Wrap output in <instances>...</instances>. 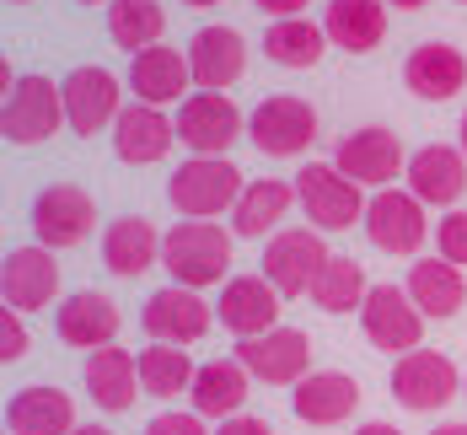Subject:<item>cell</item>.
I'll return each instance as SVG.
<instances>
[{
    "label": "cell",
    "mask_w": 467,
    "mask_h": 435,
    "mask_svg": "<svg viewBox=\"0 0 467 435\" xmlns=\"http://www.w3.org/2000/svg\"><path fill=\"white\" fill-rule=\"evenodd\" d=\"M247 189V178L236 172L226 156H193L167 178V199L188 221H215L221 210H236V199Z\"/></svg>",
    "instance_id": "7a4b0ae2"
},
{
    "label": "cell",
    "mask_w": 467,
    "mask_h": 435,
    "mask_svg": "<svg viewBox=\"0 0 467 435\" xmlns=\"http://www.w3.org/2000/svg\"><path fill=\"white\" fill-rule=\"evenodd\" d=\"M188 70L199 81V92H226L232 81H242L247 70V44L236 27H199L193 44H188Z\"/></svg>",
    "instance_id": "ac0fdd59"
},
{
    "label": "cell",
    "mask_w": 467,
    "mask_h": 435,
    "mask_svg": "<svg viewBox=\"0 0 467 435\" xmlns=\"http://www.w3.org/2000/svg\"><path fill=\"white\" fill-rule=\"evenodd\" d=\"M387 0H327L323 33L327 44H338L344 54H371L387 38Z\"/></svg>",
    "instance_id": "f546056e"
},
{
    "label": "cell",
    "mask_w": 467,
    "mask_h": 435,
    "mask_svg": "<svg viewBox=\"0 0 467 435\" xmlns=\"http://www.w3.org/2000/svg\"><path fill=\"white\" fill-rule=\"evenodd\" d=\"M462 398H467V371H462Z\"/></svg>",
    "instance_id": "7dc6e473"
},
{
    "label": "cell",
    "mask_w": 467,
    "mask_h": 435,
    "mask_svg": "<svg viewBox=\"0 0 467 435\" xmlns=\"http://www.w3.org/2000/svg\"><path fill=\"white\" fill-rule=\"evenodd\" d=\"M76 435H113V430H102V425H76Z\"/></svg>",
    "instance_id": "ee69618b"
},
{
    "label": "cell",
    "mask_w": 467,
    "mask_h": 435,
    "mask_svg": "<svg viewBox=\"0 0 467 435\" xmlns=\"http://www.w3.org/2000/svg\"><path fill=\"white\" fill-rule=\"evenodd\" d=\"M462 5H467V0H462Z\"/></svg>",
    "instance_id": "f907efd6"
},
{
    "label": "cell",
    "mask_w": 467,
    "mask_h": 435,
    "mask_svg": "<svg viewBox=\"0 0 467 435\" xmlns=\"http://www.w3.org/2000/svg\"><path fill=\"white\" fill-rule=\"evenodd\" d=\"M161 269L172 274V285L204 290V285H226L232 269V237L215 221H183L161 237Z\"/></svg>",
    "instance_id": "6da1fadb"
},
{
    "label": "cell",
    "mask_w": 467,
    "mask_h": 435,
    "mask_svg": "<svg viewBox=\"0 0 467 435\" xmlns=\"http://www.w3.org/2000/svg\"><path fill=\"white\" fill-rule=\"evenodd\" d=\"M188 81H193V70H188V54L183 48H145V54H135V65H130V87H135V97L140 102H150V108H167V102H178L183 108L188 97Z\"/></svg>",
    "instance_id": "603a6c76"
},
{
    "label": "cell",
    "mask_w": 467,
    "mask_h": 435,
    "mask_svg": "<svg viewBox=\"0 0 467 435\" xmlns=\"http://www.w3.org/2000/svg\"><path fill=\"white\" fill-rule=\"evenodd\" d=\"M290 204H296V183L258 178V183H247V189H242V199H236L232 232H236V237H269V226H280Z\"/></svg>",
    "instance_id": "4dcf8cb0"
},
{
    "label": "cell",
    "mask_w": 467,
    "mask_h": 435,
    "mask_svg": "<svg viewBox=\"0 0 467 435\" xmlns=\"http://www.w3.org/2000/svg\"><path fill=\"white\" fill-rule=\"evenodd\" d=\"M0 295L11 312H44L59 295V264L48 247H11L0 264Z\"/></svg>",
    "instance_id": "e0dca14e"
},
{
    "label": "cell",
    "mask_w": 467,
    "mask_h": 435,
    "mask_svg": "<svg viewBox=\"0 0 467 435\" xmlns=\"http://www.w3.org/2000/svg\"><path fill=\"white\" fill-rule=\"evenodd\" d=\"M215 435H275V430H269V419L236 414V419H221V430H215Z\"/></svg>",
    "instance_id": "f35d334b"
},
{
    "label": "cell",
    "mask_w": 467,
    "mask_h": 435,
    "mask_svg": "<svg viewBox=\"0 0 467 435\" xmlns=\"http://www.w3.org/2000/svg\"><path fill=\"white\" fill-rule=\"evenodd\" d=\"M430 435H467V425H435Z\"/></svg>",
    "instance_id": "7bdbcfd3"
},
{
    "label": "cell",
    "mask_w": 467,
    "mask_h": 435,
    "mask_svg": "<svg viewBox=\"0 0 467 435\" xmlns=\"http://www.w3.org/2000/svg\"><path fill=\"white\" fill-rule=\"evenodd\" d=\"M387 5H398V11H424L430 0H387Z\"/></svg>",
    "instance_id": "b9f144b4"
},
{
    "label": "cell",
    "mask_w": 467,
    "mask_h": 435,
    "mask_svg": "<svg viewBox=\"0 0 467 435\" xmlns=\"http://www.w3.org/2000/svg\"><path fill=\"white\" fill-rule=\"evenodd\" d=\"M92 226H97V204H92V193L76 189V183H54V189H44L33 199V237L48 253L81 247L92 237Z\"/></svg>",
    "instance_id": "30bf717a"
},
{
    "label": "cell",
    "mask_w": 467,
    "mask_h": 435,
    "mask_svg": "<svg viewBox=\"0 0 467 435\" xmlns=\"http://www.w3.org/2000/svg\"><path fill=\"white\" fill-rule=\"evenodd\" d=\"M145 435H210V430H204V419H199V414L167 409V414H156V419L145 425Z\"/></svg>",
    "instance_id": "74e56055"
},
{
    "label": "cell",
    "mask_w": 467,
    "mask_h": 435,
    "mask_svg": "<svg viewBox=\"0 0 467 435\" xmlns=\"http://www.w3.org/2000/svg\"><path fill=\"white\" fill-rule=\"evenodd\" d=\"M247 366L226 355V360H210V366H199V377H193V414L199 419H236L242 414V403H247Z\"/></svg>",
    "instance_id": "83f0119b"
},
{
    "label": "cell",
    "mask_w": 467,
    "mask_h": 435,
    "mask_svg": "<svg viewBox=\"0 0 467 435\" xmlns=\"http://www.w3.org/2000/svg\"><path fill=\"white\" fill-rule=\"evenodd\" d=\"M290 409L301 425H344L360 409V382L349 371H312L306 382H296Z\"/></svg>",
    "instance_id": "d4e9b609"
},
{
    "label": "cell",
    "mask_w": 467,
    "mask_h": 435,
    "mask_svg": "<svg viewBox=\"0 0 467 435\" xmlns=\"http://www.w3.org/2000/svg\"><path fill=\"white\" fill-rule=\"evenodd\" d=\"M5 430L11 435H76V398L65 387H22L5 403Z\"/></svg>",
    "instance_id": "44dd1931"
},
{
    "label": "cell",
    "mask_w": 467,
    "mask_h": 435,
    "mask_svg": "<svg viewBox=\"0 0 467 435\" xmlns=\"http://www.w3.org/2000/svg\"><path fill=\"white\" fill-rule=\"evenodd\" d=\"M236 360L247 366L253 382L269 387H296L312 377V338L301 328H275L258 338H236Z\"/></svg>",
    "instance_id": "9c48e42d"
},
{
    "label": "cell",
    "mask_w": 467,
    "mask_h": 435,
    "mask_svg": "<svg viewBox=\"0 0 467 435\" xmlns=\"http://www.w3.org/2000/svg\"><path fill=\"white\" fill-rule=\"evenodd\" d=\"M296 199H301V210H306V221L317 226V232H349L355 221H366V189L360 183H349L333 161H312V167H301L296 172Z\"/></svg>",
    "instance_id": "3957f363"
},
{
    "label": "cell",
    "mask_w": 467,
    "mask_h": 435,
    "mask_svg": "<svg viewBox=\"0 0 467 435\" xmlns=\"http://www.w3.org/2000/svg\"><path fill=\"white\" fill-rule=\"evenodd\" d=\"M59 87H65V124H70L76 135L92 140L97 129L119 124L124 102H119V76H113V70H102V65H76Z\"/></svg>",
    "instance_id": "4fadbf2b"
},
{
    "label": "cell",
    "mask_w": 467,
    "mask_h": 435,
    "mask_svg": "<svg viewBox=\"0 0 467 435\" xmlns=\"http://www.w3.org/2000/svg\"><path fill=\"white\" fill-rule=\"evenodd\" d=\"M457 140H462V156H467V113H462V129H457Z\"/></svg>",
    "instance_id": "bcb514c9"
},
{
    "label": "cell",
    "mask_w": 467,
    "mask_h": 435,
    "mask_svg": "<svg viewBox=\"0 0 467 435\" xmlns=\"http://www.w3.org/2000/svg\"><path fill=\"white\" fill-rule=\"evenodd\" d=\"M87 5H102V0H87ZM108 5H113V0H108Z\"/></svg>",
    "instance_id": "681fc988"
},
{
    "label": "cell",
    "mask_w": 467,
    "mask_h": 435,
    "mask_svg": "<svg viewBox=\"0 0 467 435\" xmlns=\"http://www.w3.org/2000/svg\"><path fill=\"white\" fill-rule=\"evenodd\" d=\"M403 87L424 102H451V97L467 87V54L457 44H441V38H430L409 54V65H403Z\"/></svg>",
    "instance_id": "7402d4cb"
},
{
    "label": "cell",
    "mask_w": 467,
    "mask_h": 435,
    "mask_svg": "<svg viewBox=\"0 0 467 435\" xmlns=\"http://www.w3.org/2000/svg\"><path fill=\"white\" fill-rule=\"evenodd\" d=\"M355 435H403V430H398V425H381V419H371V425H360Z\"/></svg>",
    "instance_id": "60d3db41"
},
{
    "label": "cell",
    "mask_w": 467,
    "mask_h": 435,
    "mask_svg": "<svg viewBox=\"0 0 467 435\" xmlns=\"http://www.w3.org/2000/svg\"><path fill=\"white\" fill-rule=\"evenodd\" d=\"M333 167L349 178V183H360V189H387V183H398V172H409V150L403 140L392 135V129H349L344 140H338V156H333Z\"/></svg>",
    "instance_id": "ba28073f"
},
{
    "label": "cell",
    "mask_w": 467,
    "mask_h": 435,
    "mask_svg": "<svg viewBox=\"0 0 467 435\" xmlns=\"http://www.w3.org/2000/svg\"><path fill=\"white\" fill-rule=\"evenodd\" d=\"M424 323H430V317L414 306V295L398 290V285H371L366 306H360V328H366V338H371L376 349H387V355L420 349Z\"/></svg>",
    "instance_id": "8fae6325"
},
{
    "label": "cell",
    "mask_w": 467,
    "mask_h": 435,
    "mask_svg": "<svg viewBox=\"0 0 467 435\" xmlns=\"http://www.w3.org/2000/svg\"><path fill=\"white\" fill-rule=\"evenodd\" d=\"M199 366L183 355V344H145L140 349V387L150 398H183L193 392Z\"/></svg>",
    "instance_id": "836d02e7"
},
{
    "label": "cell",
    "mask_w": 467,
    "mask_h": 435,
    "mask_svg": "<svg viewBox=\"0 0 467 435\" xmlns=\"http://www.w3.org/2000/svg\"><path fill=\"white\" fill-rule=\"evenodd\" d=\"M327 242L317 232H306V226H290V232H275L269 247H264V280L280 290V295H312L317 285V274L327 269Z\"/></svg>",
    "instance_id": "52a82bcc"
},
{
    "label": "cell",
    "mask_w": 467,
    "mask_h": 435,
    "mask_svg": "<svg viewBox=\"0 0 467 435\" xmlns=\"http://www.w3.org/2000/svg\"><path fill=\"white\" fill-rule=\"evenodd\" d=\"M435 242H441V258L446 264H467V210H451L441 226H435Z\"/></svg>",
    "instance_id": "d590c367"
},
{
    "label": "cell",
    "mask_w": 467,
    "mask_h": 435,
    "mask_svg": "<svg viewBox=\"0 0 467 435\" xmlns=\"http://www.w3.org/2000/svg\"><path fill=\"white\" fill-rule=\"evenodd\" d=\"M242 129H247V119L236 113V102L226 92H193L178 108V140L193 156H226Z\"/></svg>",
    "instance_id": "7c38bea8"
},
{
    "label": "cell",
    "mask_w": 467,
    "mask_h": 435,
    "mask_svg": "<svg viewBox=\"0 0 467 435\" xmlns=\"http://www.w3.org/2000/svg\"><path fill=\"white\" fill-rule=\"evenodd\" d=\"M27 355V328H22V312H0V360L11 366V360H22Z\"/></svg>",
    "instance_id": "8d00e7d4"
},
{
    "label": "cell",
    "mask_w": 467,
    "mask_h": 435,
    "mask_svg": "<svg viewBox=\"0 0 467 435\" xmlns=\"http://www.w3.org/2000/svg\"><path fill=\"white\" fill-rule=\"evenodd\" d=\"M366 295H371L366 269H360L355 258H338V253L327 258V269L317 274V285H312V301H317L323 312H360Z\"/></svg>",
    "instance_id": "e575fe53"
},
{
    "label": "cell",
    "mask_w": 467,
    "mask_h": 435,
    "mask_svg": "<svg viewBox=\"0 0 467 435\" xmlns=\"http://www.w3.org/2000/svg\"><path fill=\"white\" fill-rule=\"evenodd\" d=\"M280 290L269 285L264 274H236L221 285V301H215V317L232 328L236 338H258L280 328Z\"/></svg>",
    "instance_id": "9a60e30c"
},
{
    "label": "cell",
    "mask_w": 467,
    "mask_h": 435,
    "mask_svg": "<svg viewBox=\"0 0 467 435\" xmlns=\"http://www.w3.org/2000/svg\"><path fill=\"white\" fill-rule=\"evenodd\" d=\"M409 193L420 204H441L451 210L467 193V156L462 145H424L409 156Z\"/></svg>",
    "instance_id": "d6986e66"
},
{
    "label": "cell",
    "mask_w": 467,
    "mask_h": 435,
    "mask_svg": "<svg viewBox=\"0 0 467 435\" xmlns=\"http://www.w3.org/2000/svg\"><path fill=\"white\" fill-rule=\"evenodd\" d=\"M81 382H87V392H92L108 414H124L135 403V387H140V360L130 349H119V344L92 349L87 366H81Z\"/></svg>",
    "instance_id": "4316f807"
},
{
    "label": "cell",
    "mask_w": 467,
    "mask_h": 435,
    "mask_svg": "<svg viewBox=\"0 0 467 435\" xmlns=\"http://www.w3.org/2000/svg\"><path fill=\"white\" fill-rule=\"evenodd\" d=\"M247 140L258 145L264 156H301L306 145L317 140V108L306 97H264L247 113Z\"/></svg>",
    "instance_id": "8992f818"
},
{
    "label": "cell",
    "mask_w": 467,
    "mask_h": 435,
    "mask_svg": "<svg viewBox=\"0 0 467 435\" xmlns=\"http://www.w3.org/2000/svg\"><path fill=\"white\" fill-rule=\"evenodd\" d=\"M140 323H145V334L156 338V344H193V338L210 334L215 306H204V295H199V290L167 285V290H156V295L145 301Z\"/></svg>",
    "instance_id": "2e32d148"
},
{
    "label": "cell",
    "mask_w": 467,
    "mask_h": 435,
    "mask_svg": "<svg viewBox=\"0 0 467 435\" xmlns=\"http://www.w3.org/2000/svg\"><path fill=\"white\" fill-rule=\"evenodd\" d=\"M409 295H414V306H420L424 317H457L467 306V280L457 264H446L441 253L435 258H414V269H409Z\"/></svg>",
    "instance_id": "f1b7e54d"
},
{
    "label": "cell",
    "mask_w": 467,
    "mask_h": 435,
    "mask_svg": "<svg viewBox=\"0 0 467 435\" xmlns=\"http://www.w3.org/2000/svg\"><path fill=\"white\" fill-rule=\"evenodd\" d=\"M102 264L119 274V280H140L161 264V237L145 215H124L102 232Z\"/></svg>",
    "instance_id": "484cf974"
},
{
    "label": "cell",
    "mask_w": 467,
    "mask_h": 435,
    "mask_svg": "<svg viewBox=\"0 0 467 435\" xmlns=\"http://www.w3.org/2000/svg\"><path fill=\"white\" fill-rule=\"evenodd\" d=\"M59 124H65V87H54L48 76H22L5 97L0 135L11 145H44Z\"/></svg>",
    "instance_id": "5b68a950"
},
{
    "label": "cell",
    "mask_w": 467,
    "mask_h": 435,
    "mask_svg": "<svg viewBox=\"0 0 467 435\" xmlns=\"http://www.w3.org/2000/svg\"><path fill=\"white\" fill-rule=\"evenodd\" d=\"M172 140H178V119H167V108H150V102L124 108L119 124H113V150H119V161H130V167L161 161V156L172 150Z\"/></svg>",
    "instance_id": "ffe728a7"
},
{
    "label": "cell",
    "mask_w": 467,
    "mask_h": 435,
    "mask_svg": "<svg viewBox=\"0 0 467 435\" xmlns=\"http://www.w3.org/2000/svg\"><path fill=\"white\" fill-rule=\"evenodd\" d=\"M392 398L403 403V409H414V414H430V409H446L457 392H462V371L451 366V355H441V349H409V355H398V366H392Z\"/></svg>",
    "instance_id": "277c9868"
},
{
    "label": "cell",
    "mask_w": 467,
    "mask_h": 435,
    "mask_svg": "<svg viewBox=\"0 0 467 435\" xmlns=\"http://www.w3.org/2000/svg\"><path fill=\"white\" fill-rule=\"evenodd\" d=\"M366 237H371V247H381V253H403V258L420 253L424 237H430L424 204L409 189L371 193V204H366Z\"/></svg>",
    "instance_id": "5bb4252c"
},
{
    "label": "cell",
    "mask_w": 467,
    "mask_h": 435,
    "mask_svg": "<svg viewBox=\"0 0 467 435\" xmlns=\"http://www.w3.org/2000/svg\"><path fill=\"white\" fill-rule=\"evenodd\" d=\"M327 48V33L317 22H306V16H290V22H275L269 33H264V54L285 65V70H312L317 59H323Z\"/></svg>",
    "instance_id": "d6a6232c"
},
{
    "label": "cell",
    "mask_w": 467,
    "mask_h": 435,
    "mask_svg": "<svg viewBox=\"0 0 467 435\" xmlns=\"http://www.w3.org/2000/svg\"><path fill=\"white\" fill-rule=\"evenodd\" d=\"M5 5H27V0H5Z\"/></svg>",
    "instance_id": "c3c4849f"
},
{
    "label": "cell",
    "mask_w": 467,
    "mask_h": 435,
    "mask_svg": "<svg viewBox=\"0 0 467 435\" xmlns=\"http://www.w3.org/2000/svg\"><path fill=\"white\" fill-rule=\"evenodd\" d=\"M54 334L65 338L70 349H108L113 334H119V306L102 290H76L54 312Z\"/></svg>",
    "instance_id": "cb8c5ba5"
},
{
    "label": "cell",
    "mask_w": 467,
    "mask_h": 435,
    "mask_svg": "<svg viewBox=\"0 0 467 435\" xmlns=\"http://www.w3.org/2000/svg\"><path fill=\"white\" fill-rule=\"evenodd\" d=\"M253 5H258V11H269L275 22H290L296 11H306V0H253Z\"/></svg>",
    "instance_id": "ab89813d"
},
{
    "label": "cell",
    "mask_w": 467,
    "mask_h": 435,
    "mask_svg": "<svg viewBox=\"0 0 467 435\" xmlns=\"http://www.w3.org/2000/svg\"><path fill=\"white\" fill-rule=\"evenodd\" d=\"M167 33V11L161 0H113L108 5V38L130 54H145V48L161 44Z\"/></svg>",
    "instance_id": "1f68e13d"
},
{
    "label": "cell",
    "mask_w": 467,
    "mask_h": 435,
    "mask_svg": "<svg viewBox=\"0 0 467 435\" xmlns=\"http://www.w3.org/2000/svg\"><path fill=\"white\" fill-rule=\"evenodd\" d=\"M183 5H199V11H210V5H221V0H183Z\"/></svg>",
    "instance_id": "f6af8a7d"
}]
</instances>
